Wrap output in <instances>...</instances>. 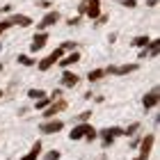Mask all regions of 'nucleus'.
Returning <instances> with one entry per match:
<instances>
[{
	"mask_svg": "<svg viewBox=\"0 0 160 160\" xmlns=\"http://www.w3.org/2000/svg\"><path fill=\"white\" fill-rule=\"evenodd\" d=\"M89 117H92V112H89V110H85V112L80 114L78 119H80V123H82V121H89Z\"/></svg>",
	"mask_w": 160,
	"mask_h": 160,
	"instance_id": "obj_25",
	"label": "nucleus"
},
{
	"mask_svg": "<svg viewBox=\"0 0 160 160\" xmlns=\"http://www.w3.org/2000/svg\"><path fill=\"white\" fill-rule=\"evenodd\" d=\"M153 142H156V135H153V133H149V135L144 137L140 144H137V147H140V153H137L133 160H149L151 149H153Z\"/></svg>",
	"mask_w": 160,
	"mask_h": 160,
	"instance_id": "obj_3",
	"label": "nucleus"
},
{
	"mask_svg": "<svg viewBox=\"0 0 160 160\" xmlns=\"http://www.w3.org/2000/svg\"><path fill=\"white\" fill-rule=\"evenodd\" d=\"M62 55H64V48H62V46H60V48H55L50 55H46V57H43V60L39 62V71H48L50 67H53V64L60 62V57H62Z\"/></svg>",
	"mask_w": 160,
	"mask_h": 160,
	"instance_id": "obj_4",
	"label": "nucleus"
},
{
	"mask_svg": "<svg viewBox=\"0 0 160 160\" xmlns=\"http://www.w3.org/2000/svg\"><path fill=\"white\" fill-rule=\"evenodd\" d=\"M108 18H110V16H108V14H101V16L96 18V25H103V23H105Z\"/></svg>",
	"mask_w": 160,
	"mask_h": 160,
	"instance_id": "obj_28",
	"label": "nucleus"
},
{
	"mask_svg": "<svg viewBox=\"0 0 160 160\" xmlns=\"http://www.w3.org/2000/svg\"><path fill=\"white\" fill-rule=\"evenodd\" d=\"M62 48H64V50H76V41H64Z\"/></svg>",
	"mask_w": 160,
	"mask_h": 160,
	"instance_id": "obj_23",
	"label": "nucleus"
},
{
	"mask_svg": "<svg viewBox=\"0 0 160 160\" xmlns=\"http://www.w3.org/2000/svg\"><path fill=\"white\" fill-rule=\"evenodd\" d=\"M80 23V16H71L69 21H67V25H71V28H73V25H78Z\"/></svg>",
	"mask_w": 160,
	"mask_h": 160,
	"instance_id": "obj_26",
	"label": "nucleus"
},
{
	"mask_svg": "<svg viewBox=\"0 0 160 160\" xmlns=\"http://www.w3.org/2000/svg\"><path fill=\"white\" fill-rule=\"evenodd\" d=\"M85 14L92 21H96L101 16V0H85Z\"/></svg>",
	"mask_w": 160,
	"mask_h": 160,
	"instance_id": "obj_7",
	"label": "nucleus"
},
{
	"mask_svg": "<svg viewBox=\"0 0 160 160\" xmlns=\"http://www.w3.org/2000/svg\"><path fill=\"white\" fill-rule=\"evenodd\" d=\"M158 5V0H147V7H156Z\"/></svg>",
	"mask_w": 160,
	"mask_h": 160,
	"instance_id": "obj_30",
	"label": "nucleus"
},
{
	"mask_svg": "<svg viewBox=\"0 0 160 160\" xmlns=\"http://www.w3.org/2000/svg\"><path fill=\"white\" fill-rule=\"evenodd\" d=\"M9 28H12V23H9V21H0V34H2L5 30H9Z\"/></svg>",
	"mask_w": 160,
	"mask_h": 160,
	"instance_id": "obj_24",
	"label": "nucleus"
},
{
	"mask_svg": "<svg viewBox=\"0 0 160 160\" xmlns=\"http://www.w3.org/2000/svg\"><path fill=\"white\" fill-rule=\"evenodd\" d=\"M76 62H80V53H78V50H71L69 55H62V57H60V62H57V64H60L62 69H69L71 64H76Z\"/></svg>",
	"mask_w": 160,
	"mask_h": 160,
	"instance_id": "obj_12",
	"label": "nucleus"
},
{
	"mask_svg": "<svg viewBox=\"0 0 160 160\" xmlns=\"http://www.w3.org/2000/svg\"><path fill=\"white\" fill-rule=\"evenodd\" d=\"M60 94H62L60 89H53V94H50V98H53V101H55V98H60Z\"/></svg>",
	"mask_w": 160,
	"mask_h": 160,
	"instance_id": "obj_29",
	"label": "nucleus"
},
{
	"mask_svg": "<svg viewBox=\"0 0 160 160\" xmlns=\"http://www.w3.org/2000/svg\"><path fill=\"white\" fill-rule=\"evenodd\" d=\"M103 76H108L105 69H94V71H89V73H87V80H89V82H96V80H101Z\"/></svg>",
	"mask_w": 160,
	"mask_h": 160,
	"instance_id": "obj_16",
	"label": "nucleus"
},
{
	"mask_svg": "<svg viewBox=\"0 0 160 160\" xmlns=\"http://www.w3.org/2000/svg\"><path fill=\"white\" fill-rule=\"evenodd\" d=\"M57 21H60V12H48L46 16H43L41 21H39V32H43V30H48V28H53Z\"/></svg>",
	"mask_w": 160,
	"mask_h": 160,
	"instance_id": "obj_8",
	"label": "nucleus"
},
{
	"mask_svg": "<svg viewBox=\"0 0 160 160\" xmlns=\"http://www.w3.org/2000/svg\"><path fill=\"white\" fill-rule=\"evenodd\" d=\"M28 96L37 101V98H41V96H46V92H43V89H30V92H28Z\"/></svg>",
	"mask_w": 160,
	"mask_h": 160,
	"instance_id": "obj_20",
	"label": "nucleus"
},
{
	"mask_svg": "<svg viewBox=\"0 0 160 160\" xmlns=\"http://www.w3.org/2000/svg\"><path fill=\"white\" fill-rule=\"evenodd\" d=\"M140 67L137 64H121V67H108L105 69V73H110V76H126V73H133V71H137Z\"/></svg>",
	"mask_w": 160,
	"mask_h": 160,
	"instance_id": "obj_6",
	"label": "nucleus"
},
{
	"mask_svg": "<svg viewBox=\"0 0 160 160\" xmlns=\"http://www.w3.org/2000/svg\"><path fill=\"white\" fill-rule=\"evenodd\" d=\"M137 128H140V123H130V126L128 128H123V135H133V133H137Z\"/></svg>",
	"mask_w": 160,
	"mask_h": 160,
	"instance_id": "obj_21",
	"label": "nucleus"
},
{
	"mask_svg": "<svg viewBox=\"0 0 160 160\" xmlns=\"http://www.w3.org/2000/svg\"><path fill=\"white\" fill-rule=\"evenodd\" d=\"M53 103V98H48V96H41V98H37L34 101V108H37V110H46V108Z\"/></svg>",
	"mask_w": 160,
	"mask_h": 160,
	"instance_id": "obj_17",
	"label": "nucleus"
},
{
	"mask_svg": "<svg viewBox=\"0 0 160 160\" xmlns=\"http://www.w3.org/2000/svg\"><path fill=\"white\" fill-rule=\"evenodd\" d=\"M121 5H123V7H128V9H130V7H135V5H137V0H121Z\"/></svg>",
	"mask_w": 160,
	"mask_h": 160,
	"instance_id": "obj_27",
	"label": "nucleus"
},
{
	"mask_svg": "<svg viewBox=\"0 0 160 160\" xmlns=\"http://www.w3.org/2000/svg\"><path fill=\"white\" fill-rule=\"evenodd\" d=\"M0 50H2V43H0Z\"/></svg>",
	"mask_w": 160,
	"mask_h": 160,
	"instance_id": "obj_32",
	"label": "nucleus"
},
{
	"mask_svg": "<svg viewBox=\"0 0 160 160\" xmlns=\"http://www.w3.org/2000/svg\"><path fill=\"white\" fill-rule=\"evenodd\" d=\"M149 41H151V39L147 37V34H142V37H135V39H133V46H135V48H147Z\"/></svg>",
	"mask_w": 160,
	"mask_h": 160,
	"instance_id": "obj_18",
	"label": "nucleus"
},
{
	"mask_svg": "<svg viewBox=\"0 0 160 160\" xmlns=\"http://www.w3.org/2000/svg\"><path fill=\"white\" fill-rule=\"evenodd\" d=\"M18 64H23V67H32L34 64V60L32 57H28V55H18V60H16Z\"/></svg>",
	"mask_w": 160,
	"mask_h": 160,
	"instance_id": "obj_19",
	"label": "nucleus"
},
{
	"mask_svg": "<svg viewBox=\"0 0 160 160\" xmlns=\"http://www.w3.org/2000/svg\"><path fill=\"white\" fill-rule=\"evenodd\" d=\"M71 140H87V142H94V140H96V128H92L89 126V123H87V121H82V123H78V126H73V128H71Z\"/></svg>",
	"mask_w": 160,
	"mask_h": 160,
	"instance_id": "obj_1",
	"label": "nucleus"
},
{
	"mask_svg": "<svg viewBox=\"0 0 160 160\" xmlns=\"http://www.w3.org/2000/svg\"><path fill=\"white\" fill-rule=\"evenodd\" d=\"M158 87H153L149 94H144V98H142V105H144V110H151V108H156L158 105Z\"/></svg>",
	"mask_w": 160,
	"mask_h": 160,
	"instance_id": "obj_11",
	"label": "nucleus"
},
{
	"mask_svg": "<svg viewBox=\"0 0 160 160\" xmlns=\"http://www.w3.org/2000/svg\"><path fill=\"white\" fill-rule=\"evenodd\" d=\"M62 128H64V121L62 119H48V121H43L39 126V130L43 135H55V133H60Z\"/></svg>",
	"mask_w": 160,
	"mask_h": 160,
	"instance_id": "obj_5",
	"label": "nucleus"
},
{
	"mask_svg": "<svg viewBox=\"0 0 160 160\" xmlns=\"http://www.w3.org/2000/svg\"><path fill=\"white\" fill-rule=\"evenodd\" d=\"M60 156H62L60 151H55V149H53V151H50V153L46 156V160H60Z\"/></svg>",
	"mask_w": 160,
	"mask_h": 160,
	"instance_id": "obj_22",
	"label": "nucleus"
},
{
	"mask_svg": "<svg viewBox=\"0 0 160 160\" xmlns=\"http://www.w3.org/2000/svg\"><path fill=\"white\" fill-rule=\"evenodd\" d=\"M96 135L101 137V142H103V147H110V144L117 140L119 135H123V128L119 126H110V128H103V130H96Z\"/></svg>",
	"mask_w": 160,
	"mask_h": 160,
	"instance_id": "obj_2",
	"label": "nucleus"
},
{
	"mask_svg": "<svg viewBox=\"0 0 160 160\" xmlns=\"http://www.w3.org/2000/svg\"><path fill=\"white\" fill-rule=\"evenodd\" d=\"M78 76L73 73V71H69V69H64V73H62V87H67V89H71V87H76L78 85Z\"/></svg>",
	"mask_w": 160,
	"mask_h": 160,
	"instance_id": "obj_14",
	"label": "nucleus"
},
{
	"mask_svg": "<svg viewBox=\"0 0 160 160\" xmlns=\"http://www.w3.org/2000/svg\"><path fill=\"white\" fill-rule=\"evenodd\" d=\"M46 41H48V32L43 30V32H37L32 37V43H30V50L32 53H37V50H41L43 46H46Z\"/></svg>",
	"mask_w": 160,
	"mask_h": 160,
	"instance_id": "obj_10",
	"label": "nucleus"
},
{
	"mask_svg": "<svg viewBox=\"0 0 160 160\" xmlns=\"http://www.w3.org/2000/svg\"><path fill=\"white\" fill-rule=\"evenodd\" d=\"M0 71H2V64H0Z\"/></svg>",
	"mask_w": 160,
	"mask_h": 160,
	"instance_id": "obj_33",
	"label": "nucleus"
},
{
	"mask_svg": "<svg viewBox=\"0 0 160 160\" xmlns=\"http://www.w3.org/2000/svg\"><path fill=\"white\" fill-rule=\"evenodd\" d=\"M64 108H67V101L57 98L55 103H50V105L46 108V110H43V117H46V119H55V114H57V112H62Z\"/></svg>",
	"mask_w": 160,
	"mask_h": 160,
	"instance_id": "obj_9",
	"label": "nucleus"
},
{
	"mask_svg": "<svg viewBox=\"0 0 160 160\" xmlns=\"http://www.w3.org/2000/svg\"><path fill=\"white\" fill-rule=\"evenodd\" d=\"M7 21H9L12 25H18V28H28V25H32V18H30V16H25V14H12V16L7 18Z\"/></svg>",
	"mask_w": 160,
	"mask_h": 160,
	"instance_id": "obj_13",
	"label": "nucleus"
},
{
	"mask_svg": "<svg viewBox=\"0 0 160 160\" xmlns=\"http://www.w3.org/2000/svg\"><path fill=\"white\" fill-rule=\"evenodd\" d=\"M41 149H43V147H41V142L37 140V142H34V144H32V149H30V153H28V156H23V158H21V160H37V158L41 156Z\"/></svg>",
	"mask_w": 160,
	"mask_h": 160,
	"instance_id": "obj_15",
	"label": "nucleus"
},
{
	"mask_svg": "<svg viewBox=\"0 0 160 160\" xmlns=\"http://www.w3.org/2000/svg\"><path fill=\"white\" fill-rule=\"evenodd\" d=\"M2 96H5V92H2V89H0V98H2Z\"/></svg>",
	"mask_w": 160,
	"mask_h": 160,
	"instance_id": "obj_31",
	"label": "nucleus"
}]
</instances>
